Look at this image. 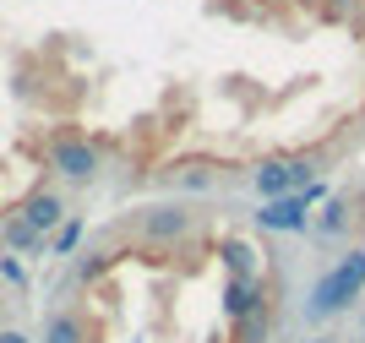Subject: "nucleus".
Instances as JSON below:
<instances>
[{
    "instance_id": "1",
    "label": "nucleus",
    "mask_w": 365,
    "mask_h": 343,
    "mask_svg": "<svg viewBox=\"0 0 365 343\" xmlns=\"http://www.w3.org/2000/svg\"><path fill=\"white\" fill-rule=\"evenodd\" d=\"M360 300H365V245H349V251L311 284V295H305V322L322 327V322L354 311Z\"/></svg>"
},
{
    "instance_id": "2",
    "label": "nucleus",
    "mask_w": 365,
    "mask_h": 343,
    "mask_svg": "<svg viewBox=\"0 0 365 343\" xmlns=\"http://www.w3.org/2000/svg\"><path fill=\"white\" fill-rule=\"evenodd\" d=\"M120 229L142 245H180V240L202 235V213L191 202H148V208H131L120 218Z\"/></svg>"
},
{
    "instance_id": "3",
    "label": "nucleus",
    "mask_w": 365,
    "mask_h": 343,
    "mask_svg": "<svg viewBox=\"0 0 365 343\" xmlns=\"http://www.w3.org/2000/svg\"><path fill=\"white\" fill-rule=\"evenodd\" d=\"M327 202V180H311L305 191L278 196V202H262L257 208V229L267 235H311V208Z\"/></svg>"
},
{
    "instance_id": "4",
    "label": "nucleus",
    "mask_w": 365,
    "mask_h": 343,
    "mask_svg": "<svg viewBox=\"0 0 365 343\" xmlns=\"http://www.w3.org/2000/svg\"><path fill=\"white\" fill-rule=\"evenodd\" d=\"M311 180H322V164L305 153V158H262L257 169H251V185H257L262 202H278V196H294L305 191Z\"/></svg>"
},
{
    "instance_id": "5",
    "label": "nucleus",
    "mask_w": 365,
    "mask_h": 343,
    "mask_svg": "<svg viewBox=\"0 0 365 343\" xmlns=\"http://www.w3.org/2000/svg\"><path fill=\"white\" fill-rule=\"evenodd\" d=\"M158 180L180 196H202V191H218L224 164H213V158H169V164L158 169Z\"/></svg>"
},
{
    "instance_id": "6",
    "label": "nucleus",
    "mask_w": 365,
    "mask_h": 343,
    "mask_svg": "<svg viewBox=\"0 0 365 343\" xmlns=\"http://www.w3.org/2000/svg\"><path fill=\"white\" fill-rule=\"evenodd\" d=\"M262 300H267V278H224V289H218V316H224V327L235 332Z\"/></svg>"
},
{
    "instance_id": "7",
    "label": "nucleus",
    "mask_w": 365,
    "mask_h": 343,
    "mask_svg": "<svg viewBox=\"0 0 365 343\" xmlns=\"http://www.w3.org/2000/svg\"><path fill=\"white\" fill-rule=\"evenodd\" d=\"M349 229H354V196H327L317 224H311V240L317 245H338V240H349Z\"/></svg>"
},
{
    "instance_id": "8",
    "label": "nucleus",
    "mask_w": 365,
    "mask_h": 343,
    "mask_svg": "<svg viewBox=\"0 0 365 343\" xmlns=\"http://www.w3.org/2000/svg\"><path fill=\"white\" fill-rule=\"evenodd\" d=\"M213 256H218V267H224V278H262V251L245 235H224L213 245Z\"/></svg>"
},
{
    "instance_id": "9",
    "label": "nucleus",
    "mask_w": 365,
    "mask_h": 343,
    "mask_svg": "<svg viewBox=\"0 0 365 343\" xmlns=\"http://www.w3.org/2000/svg\"><path fill=\"white\" fill-rule=\"evenodd\" d=\"M273 327H278V284L267 289V300H262V305L245 316V322L229 332V338H235V343H267V332H273Z\"/></svg>"
},
{
    "instance_id": "10",
    "label": "nucleus",
    "mask_w": 365,
    "mask_h": 343,
    "mask_svg": "<svg viewBox=\"0 0 365 343\" xmlns=\"http://www.w3.org/2000/svg\"><path fill=\"white\" fill-rule=\"evenodd\" d=\"M0 343H38V332L11 322V311H6V284H0Z\"/></svg>"
},
{
    "instance_id": "11",
    "label": "nucleus",
    "mask_w": 365,
    "mask_h": 343,
    "mask_svg": "<svg viewBox=\"0 0 365 343\" xmlns=\"http://www.w3.org/2000/svg\"><path fill=\"white\" fill-rule=\"evenodd\" d=\"M349 11V0H327V16H344Z\"/></svg>"
},
{
    "instance_id": "12",
    "label": "nucleus",
    "mask_w": 365,
    "mask_h": 343,
    "mask_svg": "<svg viewBox=\"0 0 365 343\" xmlns=\"http://www.w3.org/2000/svg\"><path fill=\"white\" fill-rule=\"evenodd\" d=\"M305 343H338V338H322V332H317V338H305Z\"/></svg>"
},
{
    "instance_id": "13",
    "label": "nucleus",
    "mask_w": 365,
    "mask_h": 343,
    "mask_svg": "<svg viewBox=\"0 0 365 343\" xmlns=\"http://www.w3.org/2000/svg\"><path fill=\"white\" fill-rule=\"evenodd\" d=\"M354 33H360V39H365V16H360V22H354Z\"/></svg>"
},
{
    "instance_id": "14",
    "label": "nucleus",
    "mask_w": 365,
    "mask_h": 343,
    "mask_svg": "<svg viewBox=\"0 0 365 343\" xmlns=\"http://www.w3.org/2000/svg\"><path fill=\"white\" fill-rule=\"evenodd\" d=\"M257 6H284V0H257Z\"/></svg>"
},
{
    "instance_id": "15",
    "label": "nucleus",
    "mask_w": 365,
    "mask_h": 343,
    "mask_svg": "<svg viewBox=\"0 0 365 343\" xmlns=\"http://www.w3.org/2000/svg\"><path fill=\"white\" fill-rule=\"evenodd\" d=\"M300 6H317V0H300Z\"/></svg>"
},
{
    "instance_id": "16",
    "label": "nucleus",
    "mask_w": 365,
    "mask_h": 343,
    "mask_svg": "<svg viewBox=\"0 0 365 343\" xmlns=\"http://www.w3.org/2000/svg\"><path fill=\"white\" fill-rule=\"evenodd\" d=\"M229 343H235V338H229Z\"/></svg>"
}]
</instances>
